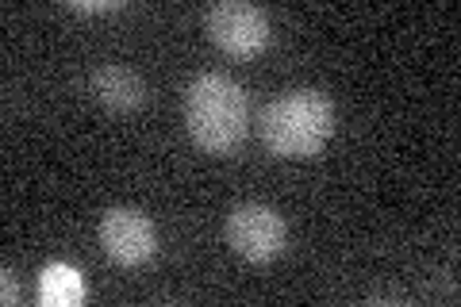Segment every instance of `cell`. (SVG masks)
Returning <instances> with one entry per match:
<instances>
[{"instance_id":"1","label":"cell","mask_w":461,"mask_h":307,"mask_svg":"<svg viewBox=\"0 0 461 307\" xmlns=\"http://www.w3.org/2000/svg\"><path fill=\"white\" fill-rule=\"evenodd\" d=\"M185 127L208 154H235L250 127L247 93L227 73H200L185 89Z\"/></svg>"},{"instance_id":"2","label":"cell","mask_w":461,"mask_h":307,"mask_svg":"<svg viewBox=\"0 0 461 307\" xmlns=\"http://www.w3.org/2000/svg\"><path fill=\"white\" fill-rule=\"evenodd\" d=\"M335 135V104L315 89H293L269 100L262 112V139L277 158H315Z\"/></svg>"},{"instance_id":"3","label":"cell","mask_w":461,"mask_h":307,"mask_svg":"<svg viewBox=\"0 0 461 307\" xmlns=\"http://www.w3.org/2000/svg\"><path fill=\"white\" fill-rule=\"evenodd\" d=\"M227 242L239 257L254 261V266H269V261H277L285 254L288 227L266 203H239L227 215Z\"/></svg>"},{"instance_id":"4","label":"cell","mask_w":461,"mask_h":307,"mask_svg":"<svg viewBox=\"0 0 461 307\" xmlns=\"http://www.w3.org/2000/svg\"><path fill=\"white\" fill-rule=\"evenodd\" d=\"M208 35L223 54L250 58L269 47V16L247 0H220L208 8Z\"/></svg>"},{"instance_id":"5","label":"cell","mask_w":461,"mask_h":307,"mask_svg":"<svg viewBox=\"0 0 461 307\" xmlns=\"http://www.w3.org/2000/svg\"><path fill=\"white\" fill-rule=\"evenodd\" d=\"M100 246H104V254L115 261V266H147L158 250V235H154V223L142 212L135 208H112L100 215Z\"/></svg>"},{"instance_id":"6","label":"cell","mask_w":461,"mask_h":307,"mask_svg":"<svg viewBox=\"0 0 461 307\" xmlns=\"http://www.w3.org/2000/svg\"><path fill=\"white\" fill-rule=\"evenodd\" d=\"M89 89L100 104L112 108V112H135V108L147 104V81H142L135 69H123V66L93 69Z\"/></svg>"},{"instance_id":"7","label":"cell","mask_w":461,"mask_h":307,"mask_svg":"<svg viewBox=\"0 0 461 307\" xmlns=\"http://www.w3.org/2000/svg\"><path fill=\"white\" fill-rule=\"evenodd\" d=\"M39 300L50 303V307H74L85 300V284H81V273L74 266H62V261H54V266L42 269L39 276Z\"/></svg>"},{"instance_id":"8","label":"cell","mask_w":461,"mask_h":307,"mask_svg":"<svg viewBox=\"0 0 461 307\" xmlns=\"http://www.w3.org/2000/svg\"><path fill=\"white\" fill-rule=\"evenodd\" d=\"M74 8L77 12H112L115 5H112V0H108V5H81V0H74Z\"/></svg>"}]
</instances>
